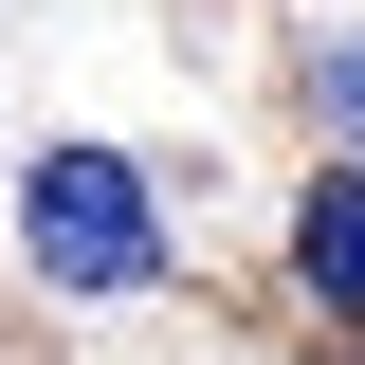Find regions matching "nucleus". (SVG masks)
<instances>
[{
    "mask_svg": "<svg viewBox=\"0 0 365 365\" xmlns=\"http://www.w3.org/2000/svg\"><path fill=\"white\" fill-rule=\"evenodd\" d=\"M19 256H37V292H91V311L165 292V201H146V165L128 146H37V165H19Z\"/></svg>",
    "mask_w": 365,
    "mask_h": 365,
    "instance_id": "nucleus-1",
    "label": "nucleus"
},
{
    "mask_svg": "<svg viewBox=\"0 0 365 365\" xmlns=\"http://www.w3.org/2000/svg\"><path fill=\"white\" fill-rule=\"evenodd\" d=\"M292 274H311V311L365 329V165H329L311 201H292Z\"/></svg>",
    "mask_w": 365,
    "mask_h": 365,
    "instance_id": "nucleus-2",
    "label": "nucleus"
},
{
    "mask_svg": "<svg viewBox=\"0 0 365 365\" xmlns=\"http://www.w3.org/2000/svg\"><path fill=\"white\" fill-rule=\"evenodd\" d=\"M311 110H329V128L365 146V37H329V55H311Z\"/></svg>",
    "mask_w": 365,
    "mask_h": 365,
    "instance_id": "nucleus-3",
    "label": "nucleus"
}]
</instances>
